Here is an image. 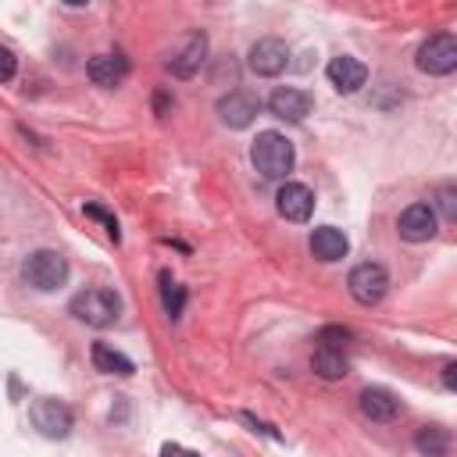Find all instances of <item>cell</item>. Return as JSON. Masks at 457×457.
<instances>
[{
	"label": "cell",
	"mask_w": 457,
	"mask_h": 457,
	"mask_svg": "<svg viewBox=\"0 0 457 457\" xmlns=\"http://www.w3.org/2000/svg\"><path fill=\"white\" fill-rule=\"evenodd\" d=\"M250 161L264 179H286L296 164V150L282 132H257L250 146Z\"/></svg>",
	"instance_id": "6da1fadb"
},
{
	"label": "cell",
	"mask_w": 457,
	"mask_h": 457,
	"mask_svg": "<svg viewBox=\"0 0 457 457\" xmlns=\"http://www.w3.org/2000/svg\"><path fill=\"white\" fill-rule=\"evenodd\" d=\"M68 311L82 321V325H93V328H107L118 321L121 314V296L114 289H104V286H93V289H82L71 296Z\"/></svg>",
	"instance_id": "7a4b0ae2"
},
{
	"label": "cell",
	"mask_w": 457,
	"mask_h": 457,
	"mask_svg": "<svg viewBox=\"0 0 457 457\" xmlns=\"http://www.w3.org/2000/svg\"><path fill=\"white\" fill-rule=\"evenodd\" d=\"M21 278H25V286H32L39 293H54L68 282V261L57 250H32L21 261Z\"/></svg>",
	"instance_id": "3957f363"
},
{
	"label": "cell",
	"mask_w": 457,
	"mask_h": 457,
	"mask_svg": "<svg viewBox=\"0 0 457 457\" xmlns=\"http://www.w3.org/2000/svg\"><path fill=\"white\" fill-rule=\"evenodd\" d=\"M418 68L425 75H450L457 68V39L453 32H436L418 46Z\"/></svg>",
	"instance_id": "277c9868"
},
{
	"label": "cell",
	"mask_w": 457,
	"mask_h": 457,
	"mask_svg": "<svg viewBox=\"0 0 457 457\" xmlns=\"http://www.w3.org/2000/svg\"><path fill=\"white\" fill-rule=\"evenodd\" d=\"M346 289H350V296H353L357 303L371 307V303H378V300L386 296V289H389V271H386L382 264H375V261H364V264H357V268L350 271Z\"/></svg>",
	"instance_id": "5b68a950"
},
{
	"label": "cell",
	"mask_w": 457,
	"mask_h": 457,
	"mask_svg": "<svg viewBox=\"0 0 457 457\" xmlns=\"http://www.w3.org/2000/svg\"><path fill=\"white\" fill-rule=\"evenodd\" d=\"M29 421L43 432V436H50V439H64L68 432H71V411H68V403H61V400H54V396H43V400H36L32 407H29Z\"/></svg>",
	"instance_id": "8992f818"
},
{
	"label": "cell",
	"mask_w": 457,
	"mask_h": 457,
	"mask_svg": "<svg viewBox=\"0 0 457 457\" xmlns=\"http://www.w3.org/2000/svg\"><path fill=\"white\" fill-rule=\"evenodd\" d=\"M286 64H289V46H286L282 39L264 36V39H257V43L250 46V71H253V75L275 79V75L286 71Z\"/></svg>",
	"instance_id": "52a82bcc"
},
{
	"label": "cell",
	"mask_w": 457,
	"mask_h": 457,
	"mask_svg": "<svg viewBox=\"0 0 457 457\" xmlns=\"http://www.w3.org/2000/svg\"><path fill=\"white\" fill-rule=\"evenodd\" d=\"M275 207L286 221H307L314 214V193L303 186V182H282L278 193H275Z\"/></svg>",
	"instance_id": "ba28073f"
},
{
	"label": "cell",
	"mask_w": 457,
	"mask_h": 457,
	"mask_svg": "<svg viewBox=\"0 0 457 457\" xmlns=\"http://www.w3.org/2000/svg\"><path fill=\"white\" fill-rule=\"evenodd\" d=\"M396 232L407 239V243H428L436 236V211L428 204H411L400 211L396 218Z\"/></svg>",
	"instance_id": "9c48e42d"
},
{
	"label": "cell",
	"mask_w": 457,
	"mask_h": 457,
	"mask_svg": "<svg viewBox=\"0 0 457 457\" xmlns=\"http://www.w3.org/2000/svg\"><path fill=\"white\" fill-rule=\"evenodd\" d=\"M261 111V100L246 89H232L228 96L218 100V118L228 125V129H246Z\"/></svg>",
	"instance_id": "30bf717a"
},
{
	"label": "cell",
	"mask_w": 457,
	"mask_h": 457,
	"mask_svg": "<svg viewBox=\"0 0 457 457\" xmlns=\"http://www.w3.org/2000/svg\"><path fill=\"white\" fill-rule=\"evenodd\" d=\"M207 36L196 29V32H189L186 39H182V46L175 50V57L168 61V68H171V75H179V79H189V75H196L200 71V64L207 61Z\"/></svg>",
	"instance_id": "8fae6325"
},
{
	"label": "cell",
	"mask_w": 457,
	"mask_h": 457,
	"mask_svg": "<svg viewBox=\"0 0 457 457\" xmlns=\"http://www.w3.org/2000/svg\"><path fill=\"white\" fill-rule=\"evenodd\" d=\"M325 75H328V82L336 86V93H343V96L357 93V89L368 82V68H364L357 57H350V54L332 57L328 68H325Z\"/></svg>",
	"instance_id": "7c38bea8"
},
{
	"label": "cell",
	"mask_w": 457,
	"mask_h": 457,
	"mask_svg": "<svg viewBox=\"0 0 457 457\" xmlns=\"http://www.w3.org/2000/svg\"><path fill=\"white\" fill-rule=\"evenodd\" d=\"M311 107H314L311 93L293 89V86H282V89H275V93L268 96V111H271L275 118H282V121H303V118L311 114Z\"/></svg>",
	"instance_id": "4fadbf2b"
},
{
	"label": "cell",
	"mask_w": 457,
	"mask_h": 457,
	"mask_svg": "<svg viewBox=\"0 0 457 457\" xmlns=\"http://www.w3.org/2000/svg\"><path fill=\"white\" fill-rule=\"evenodd\" d=\"M86 75L96 82V86H104V89H114V86H121L125 82V75H129V57L125 54H96V57H89V64H86Z\"/></svg>",
	"instance_id": "5bb4252c"
},
{
	"label": "cell",
	"mask_w": 457,
	"mask_h": 457,
	"mask_svg": "<svg viewBox=\"0 0 457 457\" xmlns=\"http://www.w3.org/2000/svg\"><path fill=\"white\" fill-rule=\"evenodd\" d=\"M346 250H350V239L343 236V228H336V225H318V228L311 232V253H314L318 261L332 264V261L346 257Z\"/></svg>",
	"instance_id": "9a60e30c"
},
{
	"label": "cell",
	"mask_w": 457,
	"mask_h": 457,
	"mask_svg": "<svg viewBox=\"0 0 457 457\" xmlns=\"http://www.w3.org/2000/svg\"><path fill=\"white\" fill-rule=\"evenodd\" d=\"M357 407H361V414H364L368 421H389V418H396V411H400V400H396L389 389H378V386H371V389H361V396H357Z\"/></svg>",
	"instance_id": "2e32d148"
},
{
	"label": "cell",
	"mask_w": 457,
	"mask_h": 457,
	"mask_svg": "<svg viewBox=\"0 0 457 457\" xmlns=\"http://www.w3.org/2000/svg\"><path fill=\"white\" fill-rule=\"evenodd\" d=\"M311 368H314V375H321V378H343L346 371H350V361H346V353H343V346H328V343H318V350H314V357H311Z\"/></svg>",
	"instance_id": "e0dca14e"
},
{
	"label": "cell",
	"mask_w": 457,
	"mask_h": 457,
	"mask_svg": "<svg viewBox=\"0 0 457 457\" xmlns=\"http://www.w3.org/2000/svg\"><path fill=\"white\" fill-rule=\"evenodd\" d=\"M93 368L104 375H132L136 371V364L125 353H118L111 343H93Z\"/></svg>",
	"instance_id": "ac0fdd59"
},
{
	"label": "cell",
	"mask_w": 457,
	"mask_h": 457,
	"mask_svg": "<svg viewBox=\"0 0 457 457\" xmlns=\"http://www.w3.org/2000/svg\"><path fill=\"white\" fill-rule=\"evenodd\" d=\"M414 446H418L421 453H428V457H439V453L450 450V436H446V428H439V425H425V428L414 436Z\"/></svg>",
	"instance_id": "d6986e66"
},
{
	"label": "cell",
	"mask_w": 457,
	"mask_h": 457,
	"mask_svg": "<svg viewBox=\"0 0 457 457\" xmlns=\"http://www.w3.org/2000/svg\"><path fill=\"white\" fill-rule=\"evenodd\" d=\"M161 303H164V314L168 318H179L182 307H186V289L168 271H161Z\"/></svg>",
	"instance_id": "ffe728a7"
},
{
	"label": "cell",
	"mask_w": 457,
	"mask_h": 457,
	"mask_svg": "<svg viewBox=\"0 0 457 457\" xmlns=\"http://www.w3.org/2000/svg\"><path fill=\"white\" fill-rule=\"evenodd\" d=\"M436 204H439V211H443L446 221H457V189L453 186H443L436 193Z\"/></svg>",
	"instance_id": "44dd1931"
},
{
	"label": "cell",
	"mask_w": 457,
	"mask_h": 457,
	"mask_svg": "<svg viewBox=\"0 0 457 457\" xmlns=\"http://www.w3.org/2000/svg\"><path fill=\"white\" fill-rule=\"evenodd\" d=\"M82 211H86V218H96V221H104V225H107V232H111V239H114V243H118V239H121V232H118V221H114V214H107V211H104V207H100V204H86V207H82Z\"/></svg>",
	"instance_id": "7402d4cb"
},
{
	"label": "cell",
	"mask_w": 457,
	"mask_h": 457,
	"mask_svg": "<svg viewBox=\"0 0 457 457\" xmlns=\"http://www.w3.org/2000/svg\"><path fill=\"white\" fill-rule=\"evenodd\" d=\"M346 339H350V328H343V325H325L318 332V343H328V346H343Z\"/></svg>",
	"instance_id": "603a6c76"
},
{
	"label": "cell",
	"mask_w": 457,
	"mask_h": 457,
	"mask_svg": "<svg viewBox=\"0 0 457 457\" xmlns=\"http://www.w3.org/2000/svg\"><path fill=\"white\" fill-rule=\"evenodd\" d=\"M14 71H18V57L7 46H0V82H11Z\"/></svg>",
	"instance_id": "cb8c5ba5"
},
{
	"label": "cell",
	"mask_w": 457,
	"mask_h": 457,
	"mask_svg": "<svg viewBox=\"0 0 457 457\" xmlns=\"http://www.w3.org/2000/svg\"><path fill=\"white\" fill-rule=\"evenodd\" d=\"M443 386L453 393L457 389V364L453 361H446V368H443Z\"/></svg>",
	"instance_id": "d4e9b609"
},
{
	"label": "cell",
	"mask_w": 457,
	"mask_h": 457,
	"mask_svg": "<svg viewBox=\"0 0 457 457\" xmlns=\"http://www.w3.org/2000/svg\"><path fill=\"white\" fill-rule=\"evenodd\" d=\"M154 107H157V114H164V107H168V96H164V93H157V100H154Z\"/></svg>",
	"instance_id": "484cf974"
},
{
	"label": "cell",
	"mask_w": 457,
	"mask_h": 457,
	"mask_svg": "<svg viewBox=\"0 0 457 457\" xmlns=\"http://www.w3.org/2000/svg\"><path fill=\"white\" fill-rule=\"evenodd\" d=\"M64 4H68V7H86L89 0H64Z\"/></svg>",
	"instance_id": "4316f807"
}]
</instances>
